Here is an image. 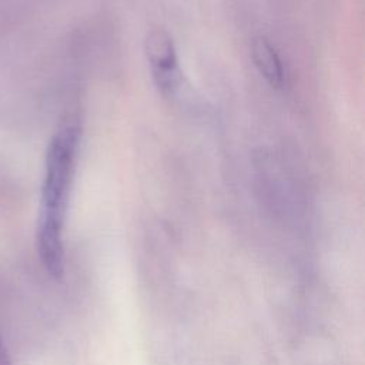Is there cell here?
Returning <instances> with one entry per match:
<instances>
[{"label":"cell","instance_id":"1","mask_svg":"<svg viewBox=\"0 0 365 365\" xmlns=\"http://www.w3.org/2000/svg\"><path fill=\"white\" fill-rule=\"evenodd\" d=\"M77 147L78 130L67 124L53 135L46 154L37 247L44 269L54 279H60L64 274L63 230Z\"/></svg>","mask_w":365,"mask_h":365},{"label":"cell","instance_id":"2","mask_svg":"<svg viewBox=\"0 0 365 365\" xmlns=\"http://www.w3.org/2000/svg\"><path fill=\"white\" fill-rule=\"evenodd\" d=\"M144 47L155 87L165 97L174 96L181 83V71L173 38L163 29H151Z\"/></svg>","mask_w":365,"mask_h":365},{"label":"cell","instance_id":"3","mask_svg":"<svg viewBox=\"0 0 365 365\" xmlns=\"http://www.w3.org/2000/svg\"><path fill=\"white\" fill-rule=\"evenodd\" d=\"M252 60L261 76L271 84L279 88L284 84V68L274 47L264 38L258 37L252 43Z\"/></svg>","mask_w":365,"mask_h":365}]
</instances>
